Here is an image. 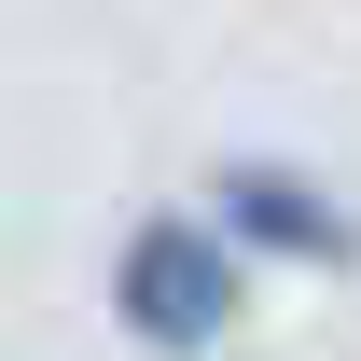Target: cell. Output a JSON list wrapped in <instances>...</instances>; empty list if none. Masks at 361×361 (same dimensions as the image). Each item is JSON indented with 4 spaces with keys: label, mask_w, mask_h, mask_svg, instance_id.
<instances>
[{
    "label": "cell",
    "mask_w": 361,
    "mask_h": 361,
    "mask_svg": "<svg viewBox=\"0 0 361 361\" xmlns=\"http://www.w3.org/2000/svg\"><path fill=\"white\" fill-rule=\"evenodd\" d=\"M209 236H250V250H348V209L334 195H306L292 167H223L209 180Z\"/></svg>",
    "instance_id": "2"
},
{
    "label": "cell",
    "mask_w": 361,
    "mask_h": 361,
    "mask_svg": "<svg viewBox=\"0 0 361 361\" xmlns=\"http://www.w3.org/2000/svg\"><path fill=\"white\" fill-rule=\"evenodd\" d=\"M223 306H236V264H223V236H195V223H139V250L111 264V319L139 348H209Z\"/></svg>",
    "instance_id": "1"
}]
</instances>
